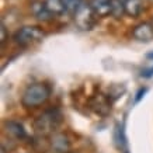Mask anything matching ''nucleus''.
Segmentation results:
<instances>
[{
	"mask_svg": "<svg viewBox=\"0 0 153 153\" xmlns=\"http://www.w3.org/2000/svg\"><path fill=\"white\" fill-rule=\"evenodd\" d=\"M51 96V90L47 84L44 83H34L30 84L23 91L21 102L27 108H37V107L45 104Z\"/></svg>",
	"mask_w": 153,
	"mask_h": 153,
	"instance_id": "nucleus-1",
	"label": "nucleus"
},
{
	"mask_svg": "<svg viewBox=\"0 0 153 153\" xmlns=\"http://www.w3.org/2000/svg\"><path fill=\"white\" fill-rule=\"evenodd\" d=\"M45 37V33L37 25H24L20 27L13 35V41L20 47H30L38 44Z\"/></svg>",
	"mask_w": 153,
	"mask_h": 153,
	"instance_id": "nucleus-2",
	"label": "nucleus"
},
{
	"mask_svg": "<svg viewBox=\"0 0 153 153\" xmlns=\"http://www.w3.org/2000/svg\"><path fill=\"white\" fill-rule=\"evenodd\" d=\"M62 115L58 110H48L38 117L34 122V128L39 135L53 134V131L59 126Z\"/></svg>",
	"mask_w": 153,
	"mask_h": 153,
	"instance_id": "nucleus-3",
	"label": "nucleus"
},
{
	"mask_svg": "<svg viewBox=\"0 0 153 153\" xmlns=\"http://www.w3.org/2000/svg\"><path fill=\"white\" fill-rule=\"evenodd\" d=\"M96 14L91 10L90 4H83L76 13H74V23L76 25L80 28V30H91L94 27V23H96Z\"/></svg>",
	"mask_w": 153,
	"mask_h": 153,
	"instance_id": "nucleus-4",
	"label": "nucleus"
},
{
	"mask_svg": "<svg viewBox=\"0 0 153 153\" xmlns=\"http://www.w3.org/2000/svg\"><path fill=\"white\" fill-rule=\"evenodd\" d=\"M132 37L139 42H150L153 39V24L152 21H145L135 25L132 30Z\"/></svg>",
	"mask_w": 153,
	"mask_h": 153,
	"instance_id": "nucleus-5",
	"label": "nucleus"
},
{
	"mask_svg": "<svg viewBox=\"0 0 153 153\" xmlns=\"http://www.w3.org/2000/svg\"><path fill=\"white\" fill-rule=\"evenodd\" d=\"M51 150L52 153H69L70 150V140L65 134L56 132L51 138Z\"/></svg>",
	"mask_w": 153,
	"mask_h": 153,
	"instance_id": "nucleus-6",
	"label": "nucleus"
},
{
	"mask_svg": "<svg viewBox=\"0 0 153 153\" xmlns=\"http://www.w3.org/2000/svg\"><path fill=\"white\" fill-rule=\"evenodd\" d=\"M90 7L94 11L97 19H102L111 16L112 11V0H90Z\"/></svg>",
	"mask_w": 153,
	"mask_h": 153,
	"instance_id": "nucleus-7",
	"label": "nucleus"
},
{
	"mask_svg": "<svg viewBox=\"0 0 153 153\" xmlns=\"http://www.w3.org/2000/svg\"><path fill=\"white\" fill-rule=\"evenodd\" d=\"M4 128H6V132H7L11 138H14V139H17V140L27 139V132L24 129L23 124H20L19 121H13V120L6 121Z\"/></svg>",
	"mask_w": 153,
	"mask_h": 153,
	"instance_id": "nucleus-8",
	"label": "nucleus"
},
{
	"mask_svg": "<svg viewBox=\"0 0 153 153\" xmlns=\"http://www.w3.org/2000/svg\"><path fill=\"white\" fill-rule=\"evenodd\" d=\"M90 107L100 115H107L111 111V102L108 101V98L105 96H102V94L94 96L91 98V101H90Z\"/></svg>",
	"mask_w": 153,
	"mask_h": 153,
	"instance_id": "nucleus-9",
	"label": "nucleus"
},
{
	"mask_svg": "<svg viewBox=\"0 0 153 153\" xmlns=\"http://www.w3.org/2000/svg\"><path fill=\"white\" fill-rule=\"evenodd\" d=\"M31 11H33L34 17L38 20V21H42V23H47V21H51L53 19V16L49 13V10L47 9V6L44 1H34L31 4Z\"/></svg>",
	"mask_w": 153,
	"mask_h": 153,
	"instance_id": "nucleus-10",
	"label": "nucleus"
},
{
	"mask_svg": "<svg viewBox=\"0 0 153 153\" xmlns=\"http://www.w3.org/2000/svg\"><path fill=\"white\" fill-rule=\"evenodd\" d=\"M121 1L124 4L125 14L129 17H138L143 11V1L142 0H121Z\"/></svg>",
	"mask_w": 153,
	"mask_h": 153,
	"instance_id": "nucleus-11",
	"label": "nucleus"
},
{
	"mask_svg": "<svg viewBox=\"0 0 153 153\" xmlns=\"http://www.w3.org/2000/svg\"><path fill=\"white\" fill-rule=\"evenodd\" d=\"M44 3L47 6V9L49 10V13L56 17V16H60L66 11L65 4H63V0H44Z\"/></svg>",
	"mask_w": 153,
	"mask_h": 153,
	"instance_id": "nucleus-12",
	"label": "nucleus"
},
{
	"mask_svg": "<svg viewBox=\"0 0 153 153\" xmlns=\"http://www.w3.org/2000/svg\"><path fill=\"white\" fill-rule=\"evenodd\" d=\"M63 4H65L66 11L74 14L84 4V1L83 0H63Z\"/></svg>",
	"mask_w": 153,
	"mask_h": 153,
	"instance_id": "nucleus-13",
	"label": "nucleus"
},
{
	"mask_svg": "<svg viewBox=\"0 0 153 153\" xmlns=\"http://www.w3.org/2000/svg\"><path fill=\"white\" fill-rule=\"evenodd\" d=\"M125 14V9H124V4L121 0H112V11L111 16L114 19H121L122 16Z\"/></svg>",
	"mask_w": 153,
	"mask_h": 153,
	"instance_id": "nucleus-14",
	"label": "nucleus"
},
{
	"mask_svg": "<svg viewBox=\"0 0 153 153\" xmlns=\"http://www.w3.org/2000/svg\"><path fill=\"white\" fill-rule=\"evenodd\" d=\"M140 76H142V77H146V79L152 77V76H153V66H150V68H148V69H143Z\"/></svg>",
	"mask_w": 153,
	"mask_h": 153,
	"instance_id": "nucleus-15",
	"label": "nucleus"
},
{
	"mask_svg": "<svg viewBox=\"0 0 153 153\" xmlns=\"http://www.w3.org/2000/svg\"><path fill=\"white\" fill-rule=\"evenodd\" d=\"M6 41H7V28L4 23H1V44H4Z\"/></svg>",
	"mask_w": 153,
	"mask_h": 153,
	"instance_id": "nucleus-16",
	"label": "nucleus"
},
{
	"mask_svg": "<svg viewBox=\"0 0 153 153\" xmlns=\"http://www.w3.org/2000/svg\"><path fill=\"white\" fill-rule=\"evenodd\" d=\"M146 93V88H140L139 91H138V93H136V97H135V102H138L140 100V98L143 97V96H142V94H145Z\"/></svg>",
	"mask_w": 153,
	"mask_h": 153,
	"instance_id": "nucleus-17",
	"label": "nucleus"
},
{
	"mask_svg": "<svg viewBox=\"0 0 153 153\" xmlns=\"http://www.w3.org/2000/svg\"><path fill=\"white\" fill-rule=\"evenodd\" d=\"M148 58H153V53H150V55H148Z\"/></svg>",
	"mask_w": 153,
	"mask_h": 153,
	"instance_id": "nucleus-18",
	"label": "nucleus"
},
{
	"mask_svg": "<svg viewBox=\"0 0 153 153\" xmlns=\"http://www.w3.org/2000/svg\"><path fill=\"white\" fill-rule=\"evenodd\" d=\"M148 1H153V0H148Z\"/></svg>",
	"mask_w": 153,
	"mask_h": 153,
	"instance_id": "nucleus-19",
	"label": "nucleus"
},
{
	"mask_svg": "<svg viewBox=\"0 0 153 153\" xmlns=\"http://www.w3.org/2000/svg\"><path fill=\"white\" fill-rule=\"evenodd\" d=\"M150 21H152V24H153V20H150Z\"/></svg>",
	"mask_w": 153,
	"mask_h": 153,
	"instance_id": "nucleus-20",
	"label": "nucleus"
}]
</instances>
